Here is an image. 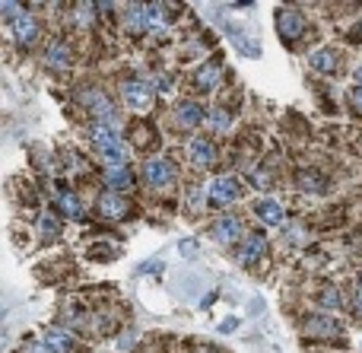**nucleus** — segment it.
Wrapping results in <instances>:
<instances>
[{"label": "nucleus", "mask_w": 362, "mask_h": 353, "mask_svg": "<svg viewBox=\"0 0 362 353\" xmlns=\"http://www.w3.org/2000/svg\"><path fill=\"white\" fill-rule=\"evenodd\" d=\"M178 249H181V255H184V258H194V255H197V242H194V239H184V242L178 245Z\"/></svg>", "instance_id": "28"}, {"label": "nucleus", "mask_w": 362, "mask_h": 353, "mask_svg": "<svg viewBox=\"0 0 362 353\" xmlns=\"http://www.w3.org/2000/svg\"><path fill=\"white\" fill-rule=\"evenodd\" d=\"M340 302H343V296L337 293V289H330V287L321 289V306H324V309H337Z\"/></svg>", "instance_id": "26"}, {"label": "nucleus", "mask_w": 362, "mask_h": 353, "mask_svg": "<svg viewBox=\"0 0 362 353\" xmlns=\"http://www.w3.org/2000/svg\"><path fill=\"white\" fill-rule=\"evenodd\" d=\"M207 201L210 207H232L239 201V181L229 179V175H219L207 185Z\"/></svg>", "instance_id": "4"}, {"label": "nucleus", "mask_w": 362, "mask_h": 353, "mask_svg": "<svg viewBox=\"0 0 362 353\" xmlns=\"http://www.w3.org/2000/svg\"><path fill=\"white\" fill-rule=\"evenodd\" d=\"M143 13H146V29H165V13L169 10L162 4H143Z\"/></svg>", "instance_id": "21"}, {"label": "nucleus", "mask_w": 362, "mask_h": 353, "mask_svg": "<svg viewBox=\"0 0 362 353\" xmlns=\"http://www.w3.org/2000/svg\"><path fill=\"white\" fill-rule=\"evenodd\" d=\"M102 179H105V185L111 188V191H127V188L133 185V179H131V172H127V166H108Z\"/></svg>", "instance_id": "17"}, {"label": "nucleus", "mask_w": 362, "mask_h": 353, "mask_svg": "<svg viewBox=\"0 0 362 353\" xmlns=\"http://www.w3.org/2000/svg\"><path fill=\"white\" fill-rule=\"evenodd\" d=\"M57 210L64 213V217H70V220H83V201L76 198L73 191H61L57 194Z\"/></svg>", "instance_id": "19"}, {"label": "nucleus", "mask_w": 362, "mask_h": 353, "mask_svg": "<svg viewBox=\"0 0 362 353\" xmlns=\"http://www.w3.org/2000/svg\"><path fill=\"white\" fill-rule=\"evenodd\" d=\"M356 83L362 86V67H356Z\"/></svg>", "instance_id": "32"}, {"label": "nucleus", "mask_w": 362, "mask_h": 353, "mask_svg": "<svg viewBox=\"0 0 362 353\" xmlns=\"http://www.w3.org/2000/svg\"><path fill=\"white\" fill-rule=\"evenodd\" d=\"M251 181H254V185H258V188H260V185L267 188V185H270V175H267V172H260V169H254V172H251Z\"/></svg>", "instance_id": "29"}, {"label": "nucleus", "mask_w": 362, "mask_h": 353, "mask_svg": "<svg viewBox=\"0 0 362 353\" xmlns=\"http://www.w3.org/2000/svg\"><path fill=\"white\" fill-rule=\"evenodd\" d=\"M188 156H191V162H194V166H200V169L213 166V162H216L213 140H207V137H194V140H188Z\"/></svg>", "instance_id": "9"}, {"label": "nucleus", "mask_w": 362, "mask_h": 353, "mask_svg": "<svg viewBox=\"0 0 362 353\" xmlns=\"http://www.w3.org/2000/svg\"><path fill=\"white\" fill-rule=\"evenodd\" d=\"M277 32L283 42H296L305 32V20L298 16V10H289V7L277 10Z\"/></svg>", "instance_id": "6"}, {"label": "nucleus", "mask_w": 362, "mask_h": 353, "mask_svg": "<svg viewBox=\"0 0 362 353\" xmlns=\"http://www.w3.org/2000/svg\"><path fill=\"white\" fill-rule=\"evenodd\" d=\"M25 353H51V350L44 347V340H42V344H29L25 347Z\"/></svg>", "instance_id": "30"}, {"label": "nucleus", "mask_w": 362, "mask_h": 353, "mask_svg": "<svg viewBox=\"0 0 362 353\" xmlns=\"http://www.w3.org/2000/svg\"><path fill=\"white\" fill-rule=\"evenodd\" d=\"M241 236H245V229H241V220L239 217H219L213 223V239H216V242L235 245Z\"/></svg>", "instance_id": "8"}, {"label": "nucleus", "mask_w": 362, "mask_h": 353, "mask_svg": "<svg viewBox=\"0 0 362 353\" xmlns=\"http://www.w3.org/2000/svg\"><path fill=\"white\" fill-rule=\"evenodd\" d=\"M44 347H48L51 353H70L73 350V334H70L67 328H51V331L44 334Z\"/></svg>", "instance_id": "14"}, {"label": "nucleus", "mask_w": 362, "mask_h": 353, "mask_svg": "<svg viewBox=\"0 0 362 353\" xmlns=\"http://www.w3.org/2000/svg\"><path fill=\"white\" fill-rule=\"evenodd\" d=\"M264 249H267V242H264V236L260 232H251V236H245L241 239V245H239V261L245 264V268H251V264H258L260 258H264Z\"/></svg>", "instance_id": "7"}, {"label": "nucleus", "mask_w": 362, "mask_h": 353, "mask_svg": "<svg viewBox=\"0 0 362 353\" xmlns=\"http://www.w3.org/2000/svg\"><path fill=\"white\" fill-rule=\"evenodd\" d=\"M0 13H4V20H6V23H16L19 16L25 13V10L19 7V4H10V0H4V4H0Z\"/></svg>", "instance_id": "24"}, {"label": "nucleus", "mask_w": 362, "mask_h": 353, "mask_svg": "<svg viewBox=\"0 0 362 353\" xmlns=\"http://www.w3.org/2000/svg\"><path fill=\"white\" fill-rule=\"evenodd\" d=\"M175 121H178V128H200L203 109L194 99H181V102L175 105Z\"/></svg>", "instance_id": "12"}, {"label": "nucleus", "mask_w": 362, "mask_h": 353, "mask_svg": "<svg viewBox=\"0 0 362 353\" xmlns=\"http://www.w3.org/2000/svg\"><path fill=\"white\" fill-rule=\"evenodd\" d=\"M38 226H42V236L44 239H51L57 232V220L54 217H42V220H38Z\"/></svg>", "instance_id": "27"}, {"label": "nucleus", "mask_w": 362, "mask_h": 353, "mask_svg": "<svg viewBox=\"0 0 362 353\" xmlns=\"http://www.w3.org/2000/svg\"><path fill=\"white\" fill-rule=\"evenodd\" d=\"M353 105H356V109L362 112V86H359V90H356V92H353Z\"/></svg>", "instance_id": "31"}, {"label": "nucleus", "mask_w": 362, "mask_h": 353, "mask_svg": "<svg viewBox=\"0 0 362 353\" xmlns=\"http://www.w3.org/2000/svg\"><path fill=\"white\" fill-rule=\"evenodd\" d=\"M44 61H48L51 71H64V67H70V45L67 42H51L48 52H44Z\"/></svg>", "instance_id": "16"}, {"label": "nucleus", "mask_w": 362, "mask_h": 353, "mask_svg": "<svg viewBox=\"0 0 362 353\" xmlns=\"http://www.w3.org/2000/svg\"><path fill=\"white\" fill-rule=\"evenodd\" d=\"M89 140H92V147L99 150V156L108 162V166H124V160H127V147H124L121 134L111 128V124L95 121L92 128H89Z\"/></svg>", "instance_id": "1"}, {"label": "nucleus", "mask_w": 362, "mask_h": 353, "mask_svg": "<svg viewBox=\"0 0 362 353\" xmlns=\"http://www.w3.org/2000/svg\"><path fill=\"white\" fill-rule=\"evenodd\" d=\"M305 328H308V334H315V337H334V334H340V325H337L334 318H327V315H315V318H308Z\"/></svg>", "instance_id": "18"}, {"label": "nucleus", "mask_w": 362, "mask_h": 353, "mask_svg": "<svg viewBox=\"0 0 362 353\" xmlns=\"http://www.w3.org/2000/svg\"><path fill=\"white\" fill-rule=\"evenodd\" d=\"M80 102L86 105L89 112H92L95 121H102V124L114 121V105H111V99H108L102 90H86V92H80Z\"/></svg>", "instance_id": "5"}, {"label": "nucleus", "mask_w": 362, "mask_h": 353, "mask_svg": "<svg viewBox=\"0 0 362 353\" xmlns=\"http://www.w3.org/2000/svg\"><path fill=\"white\" fill-rule=\"evenodd\" d=\"M298 185H302L305 191H324L321 172H302V175H298Z\"/></svg>", "instance_id": "23"}, {"label": "nucleus", "mask_w": 362, "mask_h": 353, "mask_svg": "<svg viewBox=\"0 0 362 353\" xmlns=\"http://www.w3.org/2000/svg\"><path fill=\"white\" fill-rule=\"evenodd\" d=\"M73 13H76V23H80V26H92V23H95V13H99V7H95V4H76Z\"/></svg>", "instance_id": "22"}, {"label": "nucleus", "mask_w": 362, "mask_h": 353, "mask_svg": "<svg viewBox=\"0 0 362 353\" xmlns=\"http://www.w3.org/2000/svg\"><path fill=\"white\" fill-rule=\"evenodd\" d=\"M121 99H124V105L131 112H146L152 105V90L146 80H124V86H121Z\"/></svg>", "instance_id": "3"}, {"label": "nucleus", "mask_w": 362, "mask_h": 353, "mask_svg": "<svg viewBox=\"0 0 362 353\" xmlns=\"http://www.w3.org/2000/svg\"><path fill=\"white\" fill-rule=\"evenodd\" d=\"M254 213L260 217V223H264V226H283V220H286L283 204H279V201H273V198H260L258 204H254Z\"/></svg>", "instance_id": "11"}, {"label": "nucleus", "mask_w": 362, "mask_h": 353, "mask_svg": "<svg viewBox=\"0 0 362 353\" xmlns=\"http://www.w3.org/2000/svg\"><path fill=\"white\" fill-rule=\"evenodd\" d=\"M356 299H359V306H362V280H359V293H356Z\"/></svg>", "instance_id": "33"}, {"label": "nucleus", "mask_w": 362, "mask_h": 353, "mask_svg": "<svg viewBox=\"0 0 362 353\" xmlns=\"http://www.w3.org/2000/svg\"><path fill=\"white\" fill-rule=\"evenodd\" d=\"M95 207H99V213H102L105 220H118V217H124V213H127V201L121 198L118 191H105V194H99Z\"/></svg>", "instance_id": "13"}, {"label": "nucleus", "mask_w": 362, "mask_h": 353, "mask_svg": "<svg viewBox=\"0 0 362 353\" xmlns=\"http://www.w3.org/2000/svg\"><path fill=\"white\" fill-rule=\"evenodd\" d=\"M219 77H222V64H219V61H207V64L194 73V83L200 86V90L210 92L216 83H219Z\"/></svg>", "instance_id": "15"}, {"label": "nucleus", "mask_w": 362, "mask_h": 353, "mask_svg": "<svg viewBox=\"0 0 362 353\" xmlns=\"http://www.w3.org/2000/svg\"><path fill=\"white\" fill-rule=\"evenodd\" d=\"M210 121H213V128H216V131H229L232 118H229L222 109H213V112H210Z\"/></svg>", "instance_id": "25"}, {"label": "nucleus", "mask_w": 362, "mask_h": 353, "mask_svg": "<svg viewBox=\"0 0 362 353\" xmlns=\"http://www.w3.org/2000/svg\"><path fill=\"white\" fill-rule=\"evenodd\" d=\"M143 179L150 188H169L175 181V162L169 156H152L143 166Z\"/></svg>", "instance_id": "2"}, {"label": "nucleus", "mask_w": 362, "mask_h": 353, "mask_svg": "<svg viewBox=\"0 0 362 353\" xmlns=\"http://www.w3.org/2000/svg\"><path fill=\"white\" fill-rule=\"evenodd\" d=\"M13 39H16L19 48L35 45V39H38V23H35V16H32V13H23V16H19V20L13 23Z\"/></svg>", "instance_id": "10"}, {"label": "nucleus", "mask_w": 362, "mask_h": 353, "mask_svg": "<svg viewBox=\"0 0 362 353\" xmlns=\"http://www.w3.org/2000/svg\"><path fill=\"white\" fill-rule=\"evenodd\" d=\"M311 67H315V73H334L337 71V54L330 52V48H318V52L311 54Z\"/></svg>", "instance_id": "20"}, {"label": "nucleus", "mask_w": 362, "mask_h": 353, "mask_svg": "<svg viewBox=\"0 0 362 353\" xmlns=\"http://www.w3.org/2000/svg\"><path fill=\"white\" fill-rule=\"evenodd\" d=\"M197 353H213V350H197Z\"/></svg>", "instance_id": "34"}]
</instances>
